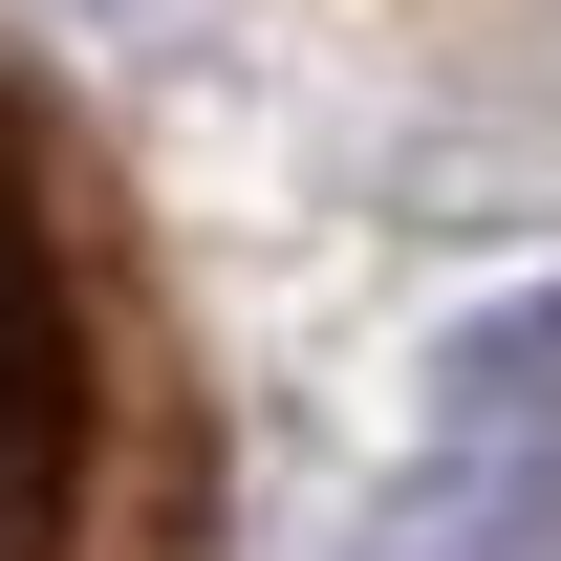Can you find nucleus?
<instances>
[{"label":"nucleus","mask_w":561,"mask_h":561,"mask_svg":"<svg viewBox=\"0 0 561 561\" xmlns=\"http://www.w3.org/2000/svg\"><path fill=\"white\" fill-rule=\"evenodd\" d=\"M108 195L44 130V87L0 66V561L87 540V454H108Z\"/></svg>","instance_id":"1"},{"label":"nucleus","mask_w":561,"mask_h":561,"mask_svg":"<svg viewBox=\"0 0 561 561\" xmlns=\"http://www.w3.org/2000/svg\"><path fill=\"white\" fill-rule=\"evenodd\" d=\"M432 454H561V280H496L432 324Z\"/></svg>","instance_id":"2"}]
</instances>
